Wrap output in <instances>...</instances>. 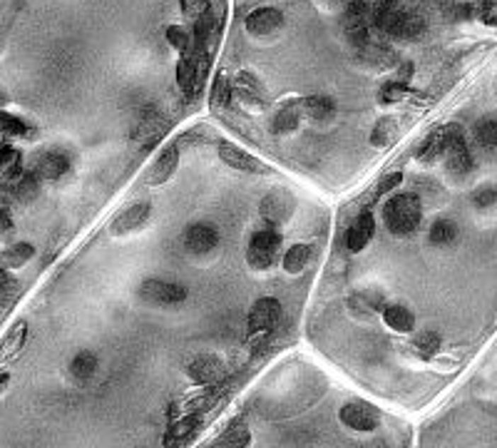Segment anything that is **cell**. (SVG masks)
Returning a JSON list of instances; mask_svg holds the SVG:
<instances>
[{
	"mask_svg": "<svg viewBox=\"0 0 497 448\" xmlns=\"http://www.w3.org/2000/svg\"><path fill=\"white\" fill-rule=\"evenodd\" d=\"M421 197L413 192L393 194L388 202H383V222L393 237H411L421 227Z\"/></svg>",
	"mask_w": 497,
	"mask_h": 448,
	"instance_id": "1",
	"label": "cell"
},
{
	"mask_svg": "<svg viewBox=\"0 0 497 448\" xmlns=\"http://www.w3.org/2000/svg\"><path fill=\"white\" fill-rule=\"evenodd\" d=\"M442 145H445V162L447 172L455 174V177H467L475 167V159H472L470 145L465 140V133L460 130V125H445L440 130Z\"/></svg>",
	"mask_w": 497,
	"mask_h": 448,
	"instance_id": "2",
	"label": "cell"
},
{
	"mask_svg": "<svg viewBox=\"0 0 497 448\" xmlns=\"http://www.w3.org/2000/svg\"><path fill=\"white\" fill-rule=\"evenodd\" d=\"M281 257V237L279 232H274L271 227L254 232L246 247V259L251 264V269H269L276 264V259Z\"/></svg>",
	"mask_w": 497,
	"mask_h": 448,
	"instance_id": "3",
	"label": "cell"
},
{
	"mask_svg": "<svg viewBox=\"0 0 497 448\" xmlns=\"http://www.w3.org/2000/svg\"><path fill=\"white\" fill-rule=\"evenodd\" d=\"M137 294L142 296L144 301L157 306H177L182 304L189 296V289L184 284H177V281H167V279H144L139 284Z\"/></svg>",
	"mask_w": 497,
	"mask_h": 448,
	"instance_id": "4",
	"label": "cell"
},
{
	"mask_svg": "<svg viewBox=\"0 0 497 448\" xmlns=\"http://www.w3.org/2000/svg\"><path fill=\"white\" fill-rule=\"evenodd\" d=\"M368 16H370L368 0H348L343 13V30L348 43L353 47H358V50L368 45Z\"/></svg>",
	"mask_w": 497,
	"mask_h": 448,
	"instance_id": "5",
	"label": "cell"
},
{
	"mask_svg": "<svg viewBox=\"0 0 497 448\" xmlns=\"http://www.w3.org/2000/svg\"><path fill=\"white\" fill-rule=\"evenodd\" d=\"M338 416L345 426L353 428V431H360V433L376 431L378 423H381V413H378V408L370 406V403H363V401L345 403V406L341 408Z\"/></svg>",
	"mask_w": 497,
	"mask_h": 448,
	"instance_id": "6",
	"label": "cell"
},
{
	"mask_svg": "<svg viewBox=\"0 0 497 448\" xmlns=\"http://www.w3.org/2000/svg\"><path fill=\"white\" fill-rule=\"evenodd\" d=\"M286 18L276 8H256L246 16V30L254 38H271L279 30H284Z\"/></svg>",
	"mask_w": 497,
	"mask_h": 448,
	"instance_id": "7",
	"label": "cell"
},
{
	"mask_svg": "<svg viewBox=\"0 0 497 448\" xmlns=\"http://www.w3.org/2000/svg\"><path fill=\"white\" fill-rule=\"evenodd\" d=\"M219 245V230L212 222H192L184 230V247L192 254H209Z\"/></svg>",
	"mask_w": 497,
	"mask_h": 448,
	"instance_id": "8",
	"label": "cell"
},
{
	"mask_svg": "<svg viewBox=\"0 0 497 448\" xmlns=\"http://www.w3.org/2000/svg\"><path fill=\"white\" fill-rule=\"evenodd\" d=\"M281 319V304L279 299L274 296H264L259 299L251 311H248V329L254 331V334H269V331L276 329Z\"/></svg>",
	"mask_w": 497,
	"mask_h": 448,
	"instance_id": "9",
	"label": "cell"
},
{
	"mask_svg": "<svg viewBox=\"0 0 497 448\" xmlns=\"http://www.w3.org/2000/svg\"><path fill=\"white\" fill-rule=\"evenodd\" d=\"M234 100L241 102V107L246 110H264L266 107V92H264V85L256 80L251 72H241L234 82Z\"/></svg>",
	"mask_w": 497,
	"mask_h": 448,
	"instance_id": "10",
	"label": "cell"
},
{
	"mask_svg": "<svg viewBox=\"0 0 497 448\" xmlns=\"http://www.w3.org/2000/svg\"><path fill=\"white\" fill-rule=\"evenodd\" d=\"M217 152H219V159H222L224 164H229L232 169H239V172H251V174L266 172V167L254 157V155H248L246 150L236 147L234 142H219Z\"/></svg>",
	"mask_w": 497,
	"mask_h": 448,
	"instance_id": "11",
	"label": "cell"
},
{
	"mask_svg": "<svg viewBox=\"0 0 497 448\" xmlns=\"http://www.w3.org/2000/svg\"><path fill=\"white\" fill-rule=\"evenodd\" d=\"M187 376L192 379V381L202 383V386L222 383L224 381V364H222V359L212 357V354H204V357H197L192 364H189Z\"/></svg>",
	"mask_w": 497,
	"mask_h": 448,
	"instance_id": "12",
	"label": "cell"
},
{
	"mask_svg": "<svg viewBox=\"0 0 497 448\" xmlns=\"http://www.w3.org/2000/svg\"><path fill=\"white\" fill-rule=\"evenodd\" d=\"M149 212H152L149 202H135V204H130L127 209H122V212L115 217L110 232H112V235H117V237H120V235H130V232L139 230V227L147 222Z\"/></svg>",
	"mask_w": 497,
	"mask_h": 448,
	"instance_id": "13",
	"label": "cell"
},
{
	"mask_svg": "<svg viewBox=\"0 0 497 448\" xmlns=\"http://www.w3.org/2000/svg\"><path fill=\"white\" fill-rule=\"evenodd\" d=\"M177 164H179V150H177V145H167V147H164L162 152L154 157V162H152V167H149L144 182L152 184V187H157V184H164L174 174Z\"/></svg>",
	"mask_w": 497,
	"mask_h": 448,
	"instance_id": "14",
	"label": "cell"
},
{
	"mask_svg": "<svg viewBox=\"0 0 497 448\" xmlns=\"http://www.w3.org/2000/svg\"><path fill=\"white\" fill-rule=\"evenodd\" d=\"M376 235V219L373 214L365 209L358 217L353 219V224L348 227V235H345V245H348L350 252H363L368 247V242Z\"/></svg>",
	"mask_w": 497,
	"mask_h": 448,
	"instance_id": "15",
	"label": "cell"
},
{
	"mask_svg": "<svg viewBox=\"0 0 497 448\" xmlns=\"http://www.w3.org/2000/svg\"><path fill=\"white\" fill-rule=\"evenodd\" d=\"M33 169L40 179H60L70 172V157L60 150H47V152L38 155Z\"/></svg>",
	"mask_w": 497,
	"mask_h": 448,
	"instance_id": "16",
	"label": "cell"
},
{
	"mask_svg": "<svg viewBox=\"0 0 497 448\" xmlns=\"http://www.w3.org/2000/svg\"><path fill=\"white\" fill-rule=\"evenodd\" d=\"M301 118H304V102H286L276 110L274 120H271V130L276 135H286L294 133L299 128Z\"/></svg>",
	"mask_w": 497,
	"mask_h": 448,
	"instance_id": "17",
	"label": "cell"
},
{
	"mask_svg": "<svg viewBox=\"0 0 497 448\" xmlns=\"http://www.w3.org/2000/svg\"><path fill=\"white\" fill-rule=\"evenodd\" d=\"M199 421H202V416H199V413H184V416L179 418L177 423H172V426H169L167 436H164V446L174 448V446H182V443H187L189 438L197 433Z\"/></svg>",
	"mask_w": 497,
	"mask_h": 448,
	"instance_id": "18",
	"label": "cell"
},
{
	"mask_svg": "<svg viewBox=\"0 0 497 448\" xmlns=\"http://www.w3.org/2000/svg\"><path fill=\"white\" fill-rule=\"evenodd\" d=\"M383 319H386V324L391 326L393 331H398V334H408V331L416 329V316H413V311L403 304H386Z\"/></svg>",
	"mask_w": 497,
	"mask_h": 448,
	"instance_id": "19",
	"label": "cell"
},
{
	"mask_svg": "<svg viewBox=\"0 0 497 448\" xmlns=\"http://www.w3.org/2000/svg\"><path fill=\"white\" fill-rule=\"evenodd\" d=\"M311 259H314V250H311V245H304V242H301V245H291L289 250L284 252L281 267H284L289 274H301V271L311 264Z\"/></svg>",
	"mask_w": 497,
	"mask_h": 448,
	"instance_id": "20",
	"label": "cell"
},
{
	"mask_svg": "<svg viewBox=\"0 0 497 448\" xmlns=\"http://www.w3.org/2000/svg\"><path fill=\"white\" fill-rule=\"evenodd\" d=\"M8 189H11V194L18 199V202H33V199L40 194V177H38L35 169L23 172L16 182L8 184Z\"/></svg>",
	"mask_w": 497,
	"mask_h": 448,
	"instance_id": "21",
	"label": "cell"
},
{
	"mask_svg": "<svg viewBox=\"0 0 497 448\" xmlns=\"http://www.w3.org/2000/svg\"><path fill=\"white\" fill-rule=\"evenodd\" d=\"M304 112L314 123H329L336 115V102L329 95H311L304 100Z\"/></svg>",
	"mask_w": 497,
	"mask_h": 448,
	"instance_id": "22",
	"label": "cell"
},
{
	"mask_svg": "<svg viewBox=\"0 0 497 448\" xmlns=\"http://www.w3.org/2000/svg\"><path fill=\"white\" fill-rule=\"evenodd\" d=\"M177 85L182 92H194V87H197V75H199V62L194 55H182L177 62Z\"/></svg>",
	"mask_w": 497,
	"mask_h": 448,
	"instance_id": "23",
	"label": "cell"
},
{
	"mask_svg": "<svg viewBox=\"0 0 497 448\" xmlns=\"http://www.w3.org/2000/svg\"><path fill=\"white\" fill-rule=\"evenodd\" d=\"M97 366H100V362H97L95 354L80 352V354H75V359L70 362V376L75 379V381L85 383L97 374Z\"/></svg>",
	"mask_w": 497,
	"mask_h": 448,
	"instance_id": "24",
	"label": "cell"
},
{
	"mask_svg": "<svg viewBox=\"0 0 497 448\" xmlns=\"http://www.w3.org/2000/svg\"><path fill=\"white\" fill-rule=\"evenodd\" d=\"M398 133H401V128H398L396 118L378 120L373 133H370V145H373V147H391V145L398 140Z\"/></svg>",
	"mask_w": 497,
	"mask_h": 448,
	"instance_id": "25",
	"label": "cell"
},
{
	"mask_svg": "<svg viewBox=\"0 0 497 448\" xmlns=\"http://www.w3.org/2000/svg\"><path fill=\"white\" fill-rule=\"evenodd\" d=\"M457 235H460L457 224L452 222V219L442 217V219H435V222H433L430 232H428V240H430V245H435V247H447L457 240Z\"/></svg>",
	"mask_w": 497,
	"mask_h": 448,
	"instance_id": "26",
	"label": "cell"
},
{
	"mask_svg": "<svg viewBox=\"0 0 497 448\" xmlns=\"http://www.w3.org/2000/svg\"><path fill=\"white\" fill-rule=\"evenodd\" d=\"M472 138L482 150H497V118H480L472 125Z\"/></svg>",
	"mask_w": 497,
	"mask_h": 448,
	"instance_id": "27",
	"label": "cell"
},
{
	"mask_svg": "<svg viewBox=\"0 0 497 448\" xmlns=\"http://www.w3.org/2000/svg\"><path fill=\"white\" fill-rule=\"evenodd\" d=\"M35 257V247L30 242H18V245H11L3 254H0V264L8 267V269H18L25 262H30Z\"/></svg>",
	"mask_w": 497,
	"mask_h": 448,
	"instance_id": "28",
	"label": "cell"
},
{
	"mask_svg": "<svg viewBox=\"0 0 497 448\" xmlns=\"http://www.w3.org/2000/svg\"><path fill=\"white\" fill-rule=\"evenodd\" d=\"M25 339H28V324L25 321H18V324L8 331L6 339L0 342V362H3V359L16 357V354L23 349V344H25Z\"/></svg>",
	"mask_w": 497,
	"mask_h": 448,
	"instance_id": "29",
	"label": "cell"
},
{
	"mask_svg": "<svg viewBox=\"0 0 497 448\" xmlns=\"http://www.w3.org/2000/svg\"><path fill=\"white\" fill-rule=\"evenodd\" d=\"M291 212V204L284 194H269V197L261 202V214L269 224H279L281 219H286Z\"/></svg>",
	"mask_w": 497,
	"mask_h": 448,
	"instance_id": "30",
	"label": "cell"
},
{
	"mask_svg": "<svg viewBox=\"0 0 497 448\" xmlns=\"http://www.w3.org/2000/svg\"><path fill=\"white\" fill-rule=\"evenodd\" d=\"M360 60L368 62L373 67H391L396 62V52L386 45H376V43H368L365 47H360Z\"/></svg>",
	"mask_w": 497,
	"mask_h": 448,
	"instance_id": "31",
	"label": "cell"
},
{
	"mask_svg": "<svg viewBox=\"0 0 497 448\" xmlns=\"http://www.w3.org/2000/svg\"><path fill=\"white\" fill-rule=\"evenodd\" d=\"M248 443H251V431L246 426H234L224 436H219L212 448H248Z\"/></svg>",
	"mask_w": 497,
	"mask_h": 448,
	"instance_id": "32",
	"label": "cell"
},
{
	"mask_svg": "<svg viewBox=\"0 0 497 448\" xmlns=\"http://www.w3.org/2000/svg\"><path fill=\"white\" fill-rule=\"evenodd\" d=\"M234 100V85L224 72H219L214 77V85H212V107H227L229 102Z\"/></svg>",
	"mask_w": 497,
	"mask_h": 448,
	"instance_id": "33",
	"label": "cell"
},
{
	"mask_svg": "<svg viewBox=\"0 0 497 448\" xmlns=\"http://www.w3.org/2000/svg\"><path fill=\"white\" fill-rule=\"evenodd\" d=\"M408 95H411V85L403 80H388V82H383V87L378 90V100H381L383 105L401 102V100H406Z\"/></svg>",
	"mask_w": 497,
	"mask_h": 448,
	"instance_id": "34",
	"label": "cell"
},
{
	"mask_svg": "<svg viewBox=\"0 0 497 448\" xmlns=\"http://www.w3.org/2000/svg\"><path fill=\"white\" fill-rule=\"evenodd\" d=\"M442 152H445V145H442V135H440V130H438V133H433L430 138L418 147L416 157L421 159V162H435L438 157H442Z\"/></svg>",
	"mask_w": 497,
	"mask_h": 448,
	"instance_id": "35",
	"label": "cell"
},
{
	"mask_svg": "<svg viewBox=\"0 0 497 448\" xmlns=\"http://www.w3.org/2000/svg\"><path fill=\"white\" fill-rule=\"evenodd\" d=\"M21 294V284L8 269H0V306H8L18 299Z\"/></svg>",
	"mask_w": 497,
	"mask_h": 448,
	"instance_id": "36",
	"label": "cell"
},
{
	"mask_svg": "<svg viewBox=\"0 0 497 448\" xmlns=\"http://www.w3.org/2000/svg\"><path fill=\"white\" fill-rule=\"evenodd\" d=\"M164 38H167L169 45H172L177 52H182V55H187V52L192 50V45H194L192 35H189L182 26H169L167 30H164Z\"/></svg>",
	"mask_w": 497,
	"mask_h": 448,
	"instance_id": "37",
	"label": "cell"
},
{
	"mask_svg": "<svg viewBox=\"0 0 497 448\" xmlns=\"http://www.w3.org/2000/svg\"><path fill=\"white\" fill-rule=\"evenodd\" d=\"M0 130L6 135H13V138H25L30 135V125L21 118H13V115H6V112H0Z\"/></svg>",
	"mask_w": 497,
	"mask_h": 448,
	"instance_id": "38",
	"label": "cell"
},
{
	"mask_svg": "<svg viewBox=\"0 0 497 448\" xmlns=\"http://www.w3.org/2000/svg\"><path fill=\"white\" fill-rule=\"evenodd\" d=\"M23 164V157L16 147H13L8 140H0V172H8V169Z\"/></svg>",
	"mask_w": 497,
	"mask_h": 448,
	"instance_id": "39",
	"label": "cell"
},
{
	"mask_svg": "<svg viewBox=\"0 0 497 448\" xmlns=\"http://www.w3.org/2000/svg\"><path fill=\"white\" fill-rule=\"evenodd\" d=\"M413 344H416V349L423 354V357H433V354H435L438 349H440L442 342H440V336H438L435 331H423V334L418 336V339H416Z\"/></svg>",
	"mask_w": 497,
	"mask_h": 448,
	"instance_id": "40",
	"label": "cell"
},
{
	"mask_svg": "<svg viewBox=\"0 0 497 448\" xmlns=\"http://www.w3.org/2000/svg\"><path fill=\"white\" fill-rule=\"evenodd\" d=\"M472 204H475L477 209H490L497 204V187L495 184H485V187L475 189L472 192Z\"/></svg>",
	"mask_w": 497,
	"mask_h": 448,
	"instance_id": "41",
	"label": "cell"
},
{
	"mask_svg": "<svg viewBox=\"0 0 497 448\" xmlns=\"http://www.w3.org/2000/svg\"><path fill=\"white\" fill-rule=\"evenodd\" d=\"M179 6H182L184 16L197 21L199 16H204V13L212 8V3H209V0H179Z\"/></svg>",
	"mask_w": 497,
	"mask_h": 448,
	"instance_id": "42",
	"label": "cell"
},
{
	"mask_svg": "<svg viewBox=\"0 0 497 448\" xmlns=\"http://www.w3.org/2000/svg\"><path fill=\"white\" fill-rule=\"evenodd\" d=\"M401 182H403V172H391V174H386V177L381 179V184H378V194L393 192V189H396Z\"/></svg>",
	"mask_w": 497,
	"mask_h": 448,
	"instance_id": "43",
	"label": "cell"
},
{
	"mask_svg": "<svg viewBox=\"0 0 497 448\" xmlns=\"http://www.w3.org/2000/svg\"><path fill=\"white\" fill-rule=\"evenodd\" d=\"M411 75H413V62H403V67H398V80L411 82Z\"/></svg>",
	"mask_w": 497,
	"mask_h": 448,
	"instance_id": "44",
	"label": "cell"
},
{
	"mask_svg": "<svg viewBox=\"0 0 497 448\" xmlns=\"http://www.w3.org/2000/svg\"><path fill=\"white\" fill-rule=\"evenodd\" d=\"M13 230V219L6 209H0V232H11Z\"/></svg>",
	"mask_w": 497,
	"mask_h": 448,
	"instance_id": "45",
	"label": "cell"
},
{
	"mask_svg": "<svg viewBox=\"0 0 497 448\" xmlns=\"http://www.w3.org/2000/svg\"><path fill=\"white\" fill-rule=\"evenodd\" d=\"M316 3H319L321 8H326V11H333V8L338 6L341 0H316Z\"/></svg>",
	"mask_w": 497,
	"mask_h": 448,
	"instance_id": "46",
	"label": "cell"
},
{
	"mask_svg": "<svg viewBox=\"0 0 497 448\" xmlns=\"http://www.w3.org/2000/svg\"><path fill=\"white\" fill-rule=\"evenodd\" d=\"M8 381H11V374L8 371H0V391L8 386Z\"/></svg>",
	"mask_w": 497,
	"mask_h": 448,
	"instance_id": "47",
	"label": "cell"
},
{
	"mask_svg": "<svg viewBox=\"0 0 497 448\" xmlns=\"http://www.w3.org/2000/svg\"><path fill=\"white\" fill-rule=\"evenodd\" d=\"M6 102H8V95L6 92H0V105H6Z\"/></svg>",
	"mask_w": 497,
	"mask_h": 448,
	"instance_id": "48",
	"label": "cell"
}]
</instances>
